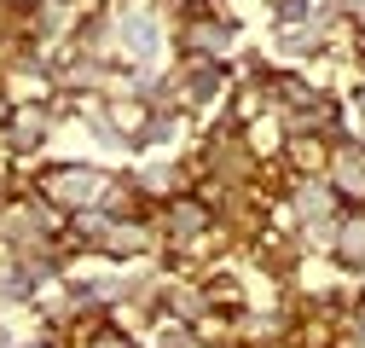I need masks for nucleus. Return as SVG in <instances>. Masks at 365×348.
Returning <instances> with one entry per match:
<instances>
[{
    "mask_svg": "<svg viewBox=\"0 0 365 348\" xmlns=\"http://www.w3.org/2000/svg\"><path fill=\"white\" fill-rule=\"evenodd\" d=\"M238 12H220L215 0L203 6H186V24H180V53L186 58H203V64H226L238 47Z\"/></svg>",
    "mask_w": 365,
    "mask_h": 348,
    "instance_id": "nucleus-1",
    "label": "nucleus"
},
{
    "mask_svg": "<svg viewBox=\"0 0 365 348\" xmlns=\"http://www.w3.org/2000/svg\"><path fill=\"white\" fill-rule=\"evenodd\" d=\"M105 180H110V174H105V168H93V163H53L47 174H41V203H47L53 215L99 209Z\"/></svg>",
    "mask_w": 365,
    "mask_h": 348,
    "instance_id": "nucleus-2",
    "label": "nucleus"
},
{
    "mask_svg": "<svg viewBox=\"0 0 365 348\" xmlns=\"http://www.w3.org/2000/svg\"><path fill=\"white\" fill-rule=\"evenodd\" d=\"M342 209H348V203L331 192L325 174H296V180H290V227H296V232H307V227H331Z\"/></svg>",
    "mask_w": 365,
    "mask_h": 348,
    "instance_id": "nucleus-3",
    "label": "nucleus"
},
{
    "mask_svg": "<svg viewBox=\"0 0 365 348\" xmlns=\"http://www.w3.org/2000/svg\"><path fill=\"white\" fill-rule=\"evenodd\" d=\"M209 227H215V209H209V198H197V192L168 198L163 215H157V238H163V244H197Z\"/></svg>",
    "mask_w": 365,
    "mask_h": 348,
    "instance_id": "nucleus-4",
    "label": "nucleus"
},
{
    "mask_svg": "<svg viewBox=\"0 0 365 348\" xmlns=\"http://www.w3.org/2000/svg\"><path fill=\"white\" fill-rule=\"evenodd\" d=\"M325 180H331V192L348 209H365V145H354L348 134H336L331 157H325Z\"/></svg>",
    "mask_w": 365,
    "mask_h": 348,
    "instance_id": "nucleus-5",
    "label": "nucleus"
},
{
    "mask_svg": "<svg viewBox=\"0 0 365 348\" xmlns=\"http://www.w3.org/2000/svg\"><path fill=\"white\" fill-rule=\"evenodd\" d=\"M163 18L157 12H145V6H133V12H116V47L133 58V64H151L157 53H163Z\"/></svg>",
    "mask_w": 365,
    "mask_h": 348,
    "instance_id": "nucleus-6",
    "label": "nucleus"
},
{
    "mask_svg": "<svg viewBox=\"0 0 365 348\" xmlns=\"http://www.w3.org/2000/svg\"><path fill=\"white\" fill-rule=\"evenodd\" d=\"M331 261L348 273H365V209H342L331 232Z\"/></svg>",
    "mask_w": 365,
    "mask_h": 348,
    "instance_id": "nucleus-7",
    "label": "nucleus"
},
{
    "mask_svg": "<svg viewBox=\"0 0 365 348\" xmlns=\"http://www.w3.org/2000/svg\"><path fill=\"white\" fill-rule=\"evenodd\" d=\"M53 122H58V116H53L47 105H12V116H6V140H12L18 151H35L41 140L53 134Z\"/></svg>",
    "mask_w": 365,
    "mask_h": 348,
    "instance_id": "nucleus-8",
    "label": "nucleus"
},
{
    "mask_svg": "<svg viewBox=\"0 0 365 348\" xmlns=\"http://www.w3.org/2000/svg\"><path fill=\"white\" fill-rule=\"evenodd\" d=\"M359 99H365V81H359Z\"/></svg>",
    "mask_w": 365,
    "mask_h": 348,
    "instance_id": "nucleus-9",
    "label": "nucleus"
}]
</instances>
